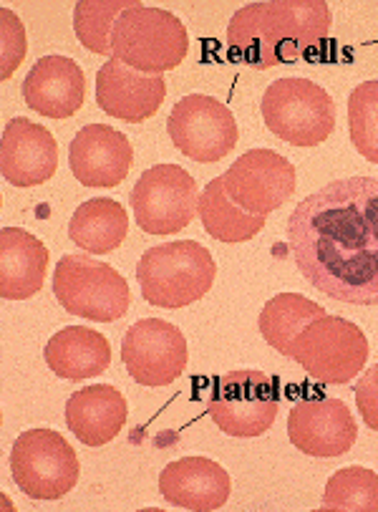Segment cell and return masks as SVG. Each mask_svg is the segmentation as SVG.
<instances>
[{
  "instance_id": "obj_10",
  "label": "cell",
  "mask_w": 378,
  "mask_h": 512,
  "mask_svg": "<svg viewBox=\"0 0 378 512\" xmlns=\"http://www.w3.org/2000/svg\"><path fill=\"white\" fill-rule=\"evenodd\" d=\"M137 225L149 235H174L195 220L200 192L195 177L177 164L147 169L132 190Z\"/></svg>"
},
{
  "instance_id": "obj_9",
  "label": "cell",
  "mask_w": 378,
  "mask_h": 512,
  "mask_svg": "<svg viewBox=\"0 0 378 512\" xmlns=\"http://www.w3.org/2000/svg\"><path fill=\"white\" fill-rule=\"evenodd\" d=\"M290 359L321 384H348L368 361V338L356 323L341 316H323L310 323L293 344Z\"/></svg>"
},
{
  "instance_id": "obj_3",
  "label": "cell",
  "mask_w": 378,
  "mask_h": 512,
  "mask_svg": "<svg viewBox=\"0 0 378 512\" xmlns=\"http://www.w3.org/2000/svg\"><path fill=\"white\" fill-rule=\"evenodd\" d=\"M137 278L147 303L184 308L210 293L217 278V263L205 245L179 240L149 248L139 258Z\"/></svg>"
},
{
  "instance_id": "obj_11",
  "label": "cell",
  "mask_w": 378,
  "mask_h": 512,
  "mask_svg": "<svg viewBox=\"0 0 378 512\" xmlns=\"http://www.w3.org/2000/svg\"><path fill=\"white\" fill-rule=\"evenodd\" d=\"M167 132L184 157L200 164L220 162L240 139L232 111L205 94H189L177 101L167 119Z\"/></svg>"
},
{
  "instance_id": "obj_26",
  "label": "cell",
  "mask_w": 378,
  "mask_h": 512,
  "mask_svg": "<svg viewBox=\"0 0 378 512\" xmlns=\"http://www.w3.org/2000/svg\"><path fill=\"white\" fill-rule=\"evenodd\" d=\"M323 512H378V475L366 467H346L328 480Z\"/></svg>"
},
{
  "instance_id": "obj_12",
  "label": "cell",
  "mask_w": 378,
  "mask_h": 512,
  "mask_svg": "<svg viewBox=\"0 0 378 512\" xmlns=\"http://www.w3.org/2000/svg\"><path fill=\"white\" fill-rule=\"evenodd\" d=\"M225 192L250 215L268 217L293 197L298 175L295 167L273 149H250L222 175Z\"/></svg>"
},
{
  "instance_id": "obj_28",
  "label": "cell",
  "mask_w": 378,
  "mask_h": 512,
  "mask_svg": "<svg viewBox=\"0 0 378 512\" xmlns=\"http://www.w3.org/2000/svg\"><path fill=\"white\" fill-rule=\"evenodd\" d=\"M348 134L356 152L378 164V81H363L348 96Z\"/></svg>"
},
{
  "instance_id": "obj_22",
  "label": "cell",
  "mask_w": 378,
  "mask_h": 512,
  "mask_svg": "<svg viewBox=\"0 0 378 512\" xmlns=\"http://www.w3.org/2000/svg\"><path fill=\"white\" fill-rule=\"evenodd\" d=\"M48 369L66 381H84L104 374L111 364L106 336L86 326H69L51 336L43 351Z\"/></svg>"
},
{
  "instance_id": "obj_1",
  "label": "cell",
  "mask_w": 378,
  "mask_h": 512,
  "mask_svg": "<svg viewBox=\"0 0 378 512\" xmlns=\"http://www.w3.org/2000/svg\"><path fill=\"white\" fill-rule=\"evenodd\" d=\"M288 248L315 291L378 306L376 177H348L305 197L288 217Z\"/></svg>"
},
{
  "instance_id": "obj_5",
  "label": "cell",
  "mask_w": 378,
  "mask_h": 512,
  "mask_svg": "<svg viewBox=\"0 0 378 512\" xmlns=\"http://www.w3.org/2000/svg\"><path fill=\"white\" fill-rule=\"evenodd\" d=\"M53 296L71 316L114 323L129 311L132 291L124 275L89 255H63L53 275Z\"/></svg>"
},
{
  "instance_id": "obj_19",
  "label": "cell",
  "mask_w": 378,
  "mask_h": 512,
  "mask_svg": "<svg viewBox=\"0 0 378 512\" xmlns=\"http://www.w3.org/2000/svg\"><path fill=\"white\" fill-rule=\"evenodd\" d=\"M230 475L207 457H184L169 462L159 475V492L174 507L192 512H215L230 500Z\"/></svg>"
},
{
  "instance_id": "obj_29",
  "label": "cell",
  "mask_w": 378,
  "mask_h": 512,
  "mask_svg": "<svg viewBox=\"0 0 378 512\" xmlns=\"http://www.w3.org/2000/svg\"><path fill=\"white\" fill-rule=\"evenodd\" d=\"M0 26H3V36H0V53H3V71L0 74L3 76L0 79L8 81L26 59V31H23L21 18L8 8L0 11Z\"/></svg>"
},
{
  "instance_id": "obj_24",
  "label": "cell",
  "mask_w": 378,
  "mask_h": 512,
  "mask_svg": "<svg viewBox=\"0 0 378 512\" xmlns=\"http://www.w3.org/2000/svg\"><path fill=\"white\" fill-rule=\"evenodd\" d=\"M323 316H326V311L318 303L308 301L298 293H278L265 303L258 323L268 346H273L275 351L290 359V351H293V344L298 341L300 333Z\"/></svg>"
},
{
  "instance_id": "obj_23",
  "label": "cell",
  "mask_w": 378,
  "mask_h": 512,
  "mask_svg": "<svg viewBox=\"0 0 378 512\" xmlns=\"http://www.w3.org/2000/svg\"><path fill=\"white\" fill-rule=\"evenodd\" d=\"M129 230V217L124 205L111 197H94L76 207L69 222V238L81 250L94 255H106L119 248Z\"/></svg>"
},
{
  "instance_id": "obj_20",
  "label": "cell",
  "mask_w": 378,
  "mask_h": 512,
  "mask_svg": "<svg viewBox=\"0 0 378 512\" xmlns=\"http://www.w3.org/2000/svg\"><path fill=\"white\" fill-rule=\"evenodd\" d=\"M126 399L109 384L79 389L66 402V427L86 447H104L126 424Z\"/></svg>"
},
{
  "instance_id": "obj_15",
  "label": "cell",
  "mask_w": 378,
  "mask_h": 512,
  "mask_svg": "<svg viewBox=\"0 0 378 512\" xmlns=\"http://www.w3.org/2000/svg\"><path fill=\"white\" fill-rule=\"evenodd\" d=\"M167 96L162 74H142L109 59L96 74V104L106 117L142 124L154 117Z\"/></svg>"
},
{
  "instance_id": "obj_25",
  "label": "cell",
  "mask_w": 378,
  "mask_h": 512,
  "mask_svg": "<svg viewBox=\"0 0 378 512\" xmlns=\"http://www.w3.org/2000/svg\"><path fill=\"white\" fill-rule=\"evenodd\" d=\"M197 212H200V220L207 233L220 243H247L265 227L263 215H250L230 200L222 177H217L205 187Z\"/></svg>"
},
{
  "instance_id": "obj_17",
  "label": "cell",
  "mask_w": 378,
  "mask_h": 512,
  "mask_svg": "<svg viewBox=\"0 0 378 512\" xmlns=\"http://www.w3.org/2000/svg\"><path fill=\"white\" fill-rule=\"evenodd\" d=\"M132 162V142L109 124H89L69 144V167L84 187L121 185Z\"/></svg>"
},
{
  "instance_id": "obj_8",
  "label": "cell",
  "mask_w": 378,
  "mask_h": 512,
  "mask_svg": "<svg viewBox=\"0 0 378 512\" xmlns=\"http://www.w3.org/2000/svg\"><path fill=\"white\" fill-rule=\"evenodd\" d=\"M11 472L23 495L53 502L69 495L81 475L79 454L53 429H28L16 439Z\"/></svg>"
},
{
  "instance_id": "obj_7",
  "label": "cell",
  "mask_w": 378,
  "mask_h": 512,
  "mask_svg": "<svg viewBox=\"0 0 378 512\" xmlns=\"http://www.w3.org/2000/svg\"><path fill=\"white\" fill-rule=\"evenodd\" d=\"M280 386L263 371L240 369L220 376L212 386L207 412L230 437L252 439L268 432L278 419Z\"/></svg>"
},
{
  "instance_id": "obj_16",
  "label": "cell",
  "mask_w": 378,
  "mask_h": 512,
  "mask_svg": "<svg viewBox=\"0 0 378 512\" xmlns=\"http://www.w3.org/2000/svg\"><path fill=\"white\" fill-rule=\"evenodd\" d=\"M0 169L13 187L46 185L58 169L56 137L26 117L11 119L0 142Z\"/></svg>"
},
{
  "instance_id": "obj_18",
  "label": "cell",
  "mask_w": 378,
  "mask_h": 512,
  "mask_svg": "<svg viewBox=\"0 0 378 512\" xmlns=\"http://www.w3.org/2000/svg\"><path fill=\"white\" fill-rule=\"evenodd\" d=\"M84 69L69 56H43L23 81V99L36 114L48 119H69L84 106Z\"/></svg>"
},
{
  "instance_id": "obj_2",
  "label": "cell",
  "mask_w": 378,
  "mask_h": 512,
  "mask_svg": "<svg viewBox=\"0 0 378 512\" xmlns=\"http://www.w3.org/2000/svg\"><path fill=\"white\" fill-rule=\"evenodd\" d=\"M331 31V8L323 0L247 3L227 26L232 61L252 69L295 64L321 46Z\"/></svg>"
},
{
  "instance_id": "obj_21",
  "label": "cell",
  "mask_w": 378,
  "mask_h": 512,
  "mask_svg": "<svg viewBox=\"0 0 378 512\" xmlns=\"http://www.w3.org/2000/svg\"><path fill=\"white\" fill-rule=\"evenodd\" d=\"M48 268L46 245L21 227H3L0 233V296L26 301L43 288Z\"/></svg>"
},
{
  "instance_id": "obj_13",
  "label": "cell",
  "mask_w": 378,
  "mask_h": 512,
  "mask_svg": "<svg viewBox=\"0 0 378 512\" xmlns=\"http://www.w3.org/2000/svg\"><path fill=\"white\" fill-rule=\"evenodd\" d=\"M121 361L142 386H169L187 366V341L174 323L144 318L124 333Z\"/></svg>"
},
{
  "instance_id": "obj_27",
  "label": "cell",
  "mask_w": 378,
  "mask_h": 512,
  "mask_svg": "<svg viewBox=\"0 0 378 512\" xmlns=\"http://www.w3.org/2000/svg\"><path fill=\"white\" fill-rule=\"evenodd\" d=\"M139 3V0H81L74 8V31L81 46L89 48L99 56H114L111 53V33L116 21L124 11Z\"/></svg>"
},
{
  "instance_id": "obj_14",
  "label": "cell",
  "mask_w": 378,
  "mask_h": 512,
  "mask_svg": "<svg viewBox=\"0 0 378 512\" xmlns=\"http://www.w3.org/2000/svg\"><path fill=\"white\" fill-rule=\"evenodd\" d=\"M288 437L303 454L328 460L356 444L358 424L341 399H303L288 414Z\"/></svg>"
},
{
  "instance_id": "obj_6",
  "label": "cell",
  "mask_w": 378,
  "mask_h": 512,
  "mask_svg": "<svg viewBox=\"0 0 378 512\" xmlns=\"http://www.w3.org/2000/svg\"><path fill=\"white\" fill-rule=\"evenodd\" d=\"M265 127L293 147H318L336 129V104L308 79H278L263 94Z\"/></svg>"
},
{
  "instance_id": "obj_4",
  "label": "cell",
  "mask_w": 378,
  "mask_h": 512,
  "mask_svg": "<svg viewBox=\"0 0 378 512\" xmlns=\"http://www.w3.org/2000/svg\"><path fill=\"white\" fill-rule=\"evenodd\" d=\"M189 48L184 23L162 8L134 3L116 21L111 33V59L142 74H164L177 69Z\"/></svg>"
},
{
  "instance_id": "obj_30",
  "label": "cell",
  "mask_w": 378,
  "mask_h": 512,
  "mask_svg": "<svg viewBox=\"0 0 378 512\" xmlns=\"http://www.w3.org/2000/svg\"><path fill=\"white\" fill-rule=\"evenodd\" d=\"M356 404L366 427L378 432V364L371 366V369L358 379Z\"/></svg>"
}]
</instances>
